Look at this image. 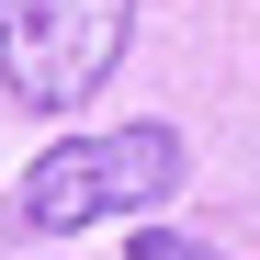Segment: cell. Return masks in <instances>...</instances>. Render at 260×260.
I'll list each match as a JSON object with an SVG mask.
<instances>
[{
	"label": "cell",
	"instance_id": "1",
	"mask_svg": "<svg viewBox=\"0 0 260 260\" xmlns=\"http://www.w3.org/2000/svg\"><path fill=\"white\" fill-rule=\"evenodd\" d=\"M181 192V136L170 124H113V136H68L23 170V226L34 238H79V226H102V215H147Z\"/></svg>",
	"mask_w": 260,
	"mask_h": 260
},
{
	"label": "cell",
	"instance_id": "2",
	"mask_svg": "<svg viewBox=\"0 0 260 260\" xmlns=\"http://www.w3.org/2000/svg\"><path fill=\"white\" fill-rule=\"evenodd\" d=\"M136 0H0V91L23 113H79L124 68Z\"/></svg>",
	"mask_w": 260,
	"mask_h": 260
},
{
	"label": "cell",
	"instance_id": "3",
	"mask_svg": "<svg viewBox=\"0 0 260 260\" xmlns=\"http://www.w3.org/2000/svg\"><path fill=\"white\" fill-rule=\"evenodd\" d=\"M136 260H226V249H204V238H170V226H136Z\"/></svg>",
	"mask_w": 260,
	"mask_h": 260
}]
</instances>
